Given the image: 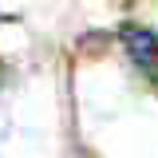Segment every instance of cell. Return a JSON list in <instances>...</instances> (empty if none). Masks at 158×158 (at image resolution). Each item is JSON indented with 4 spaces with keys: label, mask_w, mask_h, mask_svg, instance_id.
Instances as JSON below:
<instances>
[{
    "label": "cell",
    "mask_w": 158,
    "mask_h": 158,
    "mask_svg": "<svg viewBox=\"0 0 158 158\" xmlns=\"http://www.w3.org/2000/svg\"><path fill=\"white\" fill-rule=\"evenodd\" d=\"M123 44H127V56L135 59L138 67H146V71H154L158 67V36L150 28H123Z\"/></svg>",
    "instance_id": "cell-1"
}]
</instances>
